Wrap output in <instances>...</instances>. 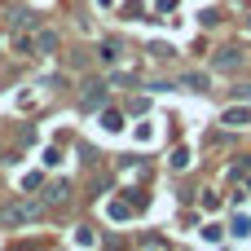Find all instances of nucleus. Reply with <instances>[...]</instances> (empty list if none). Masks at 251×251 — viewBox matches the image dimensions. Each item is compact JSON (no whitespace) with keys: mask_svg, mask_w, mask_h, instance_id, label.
<instances>
[{"mask_svg":"<svg viewBox=\"0 0 251 251\" xmlns=\"http://www.w3.org/2000/svg\"><path fill=\"white\" fill-rule=\"evenodd\" d=\"M44 216V203H35V199H9L4 207H0V225H35Z\"/></svg>","mask_w":251,"mask_h":251,"instance_id":"1","label":"nucleus"},{"mask_svg":"<svg viewBox=\"0 0 251 251\" xmlns=\"http://www.w3.org/2000/svg\"><path fill=\"white\" fill-rule=\"evenodd\" d=\"M101 101H106V84H88V93H84V106H88V110H101Z\"/></svg>","mask_w":251,"mask_h":251,"instance_id":"2","label":"nucleus"},{"mask_svg":"<svg viewBox=\"0 0 251 251\" xmlns=\"http://www.w3.org/2000/svg\"><path fill=\"white\" fill-rule=\"evenodd\" d=\"M35 49H40V53H53V49H57V35H53V31H35Z\"/></svg>","mask_w":251,"mask_h":251,"instance_id":"3","label":"nucleus"},{"mask_svg":"<svg viewBox=\"0 0 251 251\" xmlns=\"http://www.w3.org/2000/svg\"><path fill=\"white\" fill-rule=\"evenodd\" d=\"M66 194H71V190H66V181H53V185L44 190V203H62Z\"/></svg>","mask_w":251,"mask_h":251,"instance_id":"4","label":"nucleus"}]
</instances>
